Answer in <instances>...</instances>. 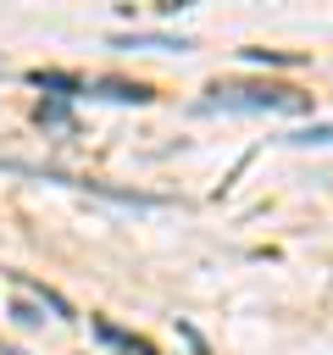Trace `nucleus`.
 <instances>
[{
  "instance_id": "39448f33",
  "label": "nucleus",
  "mask_w": 333,
  "mask_h": 355,
  "mask_svg": "<svg viewBox=\"0 0 333 355\" xmlns=\"http://www.w3.org/2000/svg\"><path fill=\"white\" fill-rule=\"evenodd\" d=\"M33 116H39V122H50V128H61V122L72 116V105H67V100H44V105H39Z\"/></svg>"
},
{
  "instance_id": "0eeeda50",
  "label": "nucleus",
  "mask_w": 333,
  "mask_h": 355,
  "mask_svg": "<svg viewBox=\"0 0 333 355\" xmlns=\"http://www.w3.org/2000/svg\"><path fill=\"white\" fill-rule=\"evenodd\" d=\"M0 355H22V349H0Z\"/></svg>"
},
{
  "instance_id": "20e7f679",
  "label": "nucleus",
  "mask_w": 333,
  "mask_h": 355,
  "mask_svg": "<svg viewBox=\"0 0 333 355\" xmlns=\"http://www.w3.org/2000/svg\"><path fill=\"white\" fill-rule=\"evenodd\" d=\"M94 333H100L105 344H117V349H133V355H150V344H144V338H133V333H122V327H111V322H94Z\"/></svg>"
},
{
  "instance_id": "7ed1b4c3",
  "label": "nucleus",
  "mask_w": 333,
  "mask_h": 355,
  "mask_svg": "<svg viewBox=\"0 0 333 355\" xmlns=\"http://www.w3.org/2000/svg\"><path fill=\"white\" fill-rule=\"evenodd\" d=\"M83 94H105V100H122V105H144V100H150L144 83H122V78H94Z\"/></svg>"
},
{
  "instance_id": "f03ea898",
  "label": "nucleus",
  "mask_w": 333,
  "mask_h": 355,
  "mask_svg": "<svg viewBox=\"0 0 333 355\" xmlns=\"http://www.w3.org/2000/svg\"><path fill=\"white\" fill-rule=\"evenodd\" d=\"M28 83H33V89H50L56 100H72V94H83V89H89L83 78H72V72H56V67H33V72H28Z\"/></svg>"
},
{
  "instance_id": "423d86ee",
  "label": "nucleus",
  "mask_w": 333,
  "mask_h": 355,
  "mask_svg": "<svg viewBox=\"0 0 333 355\" xmlns=\"http://www.w3.org/2000/svg\"><path fill=\"white\" fill-rule=\"evenodd\" d=\"M294 144H333V128H305V133H289Z\"/></svg>"
},
{
  "instance_id": "f257e3e1",
  "label": "nucleus",
  "mask_w": 333,
  "mask_h": 355,
  "mask_svg": "<svg viewBox=\"0 0 333 355\" xmlns=\"http://www.w3.org/2000/svg\"><path fill=\"white\" fill-rule=\"evenodd\" d=\"M205 111H311V100L283 83H216Z\"/></svg>"
}]
</instances>
